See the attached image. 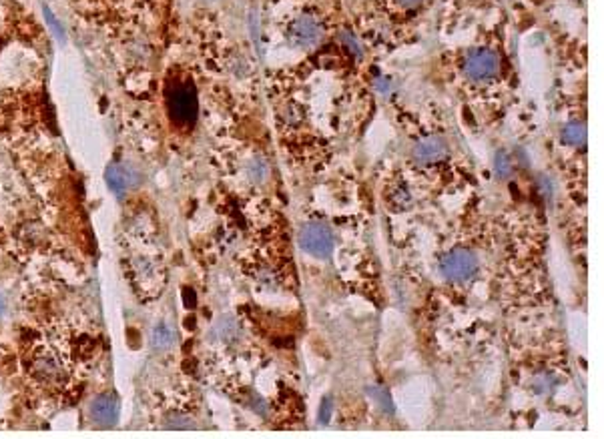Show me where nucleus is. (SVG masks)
<instances>
[{
    "instance_id": "nucleus-3",
    "label": "nucleus",
    "mask_w": 604,
    "mask_h": 439,
    "mask_svg": "<svg viewBox=\"0 0 604 439\" xmlns=\"http://www.w3.org/2000/svg\"><path fill=\"white\" fill-rule=\"evenodd\" d=\"M478 271V259L472 251L454 249L440 261V273L447 281H466L472 279Z\"/></svg>"
},
{
    "instance_id": "nucleus-6",
    "label": "nucleus",
    "mask_w": 604,
    "mask_h": 439,
    "mask_svg": "<svg viewBox=\"0 0 604 439\" xmlns=\"http://www.w3.org/2000/svg\"><path fill=\"white\" fill-rule=\"evenodd\" d=\"M321 37H323L321 24L312 17H301L293 21L288 30V41L295 48H312L321 41Z\"/></svg>"
},
{
    "instance_id": "nucleus-11",
    "label": "nucleus",
    "mask_w": 604,
    "mask_h": 439,
    "mask_svg": "<svg viewBox=\"0 0 604 439\" xmlns=\"http://www.w3.org/2000/svg\"><path fill=\"white\" fill-rule=\"evenodd\" d=\"M175 343V333L167 323H159L153 331V345L155 349H169Z\"/></svg>"
},
{
    "instance_id": "nucleus-18",
    "label": "nucleus",
    "mask_w": 604,
    "mask_h": 439,
    "mask_svg": "<svg viewBox=\"0 0 604 439\" xmlns=\"http://www.w3.org/2000/svg\"><path fill=\"white\" fill-rule=\"evenodd\" d=\"M183 297H185L187 307H193V303H195V293L191 295V289H185V291H183Z\"/></svg>"
},
{
    "instance_id": "nucleus-10",
    "label": "nucleus",
    "mask_w": 604,
    "mask_h": 439,
    "mask_svg": "<svg viewBox=\"0 0 604 439\" xmlns=\"http://www.w3.org/2000/svg\"><path fill=\"white\" fill-rule=\"evenodd\" d=\"M560 136H562V143H566L570 147H578V145L586 143V127H584V123L572 121L562 129Z\"/></svg>"
},
{
    "instance_id": "nucleus-7",
    "label": "nucleus",
    "mask_w": 604,
    "mask_h": 439,
    "mask_svg": "<svg viewBox=\"0 0 604 439\" xmlns=\"http://www.w3.org/2000/svg\"><path fill=\"white\" fill-rule=\"evenodd\" d=\"M90 418L103 427H111L119 419V399L112 394H101L90 401Z\"/></svg>"
},
{
    "instance_id": "nucleus-4",
    "label": "nucleus",
    "mask_w": 604,
    "mask_h": 439,
    "mask_svg": "<svg viewBox=\"0 0 604 439\" xmlns=\"http://www.w3.org/2000/svg\"><path fill=\"white\" fill-rule=\"evenodd\" d=\"M500 70V59L494 50L488 48H476L464 61V74L474 83L490 81Z\"/></svg>"
},
{
    "instance_id": "nucleus-20",
    "label": "nucleus",
    "mask_w": 604,
    "mask_h": 439,
    "mask_svg": "<svg viewBox=\"0 0 604 439\" xmlns=\"http://www.w3.org/2000/svg\"><path fill=\"white\" fill-rule=\"evenodd\" d=\"M4 297H2V295H0V317H2V315H4Z\"/></svg>"
},
{
    "instance_id": "nucleus-5",
    "label": "nucleus",
    "mask_w": 604,
    "mask_h": 439,
    "mask_svg": "<svg viewBox=\"0 0 604 439\" xmlns=\"http://www.w3.org/2000/svg\"><path fill=\"white\" fill-rule=\"evenodd\" d=\"M32 375L48 385H61L63 381H67V371L63 367V363L57 359V355L50 351L37 353L32 359Z\"/></svg>"
},
{
    "instance_id": "nucleus-2",
    "label": "nucleus",
    "mask_w": 604,
    "mask_h": 439,
    "mask_svg": "<svg viewBox=\"0 0 604 439\" xmlns=\"http://www.w3.org/2000/svg\"><path fill=\"white\" fill-rule=\"evenodd\" d=\"M297 241H299V247H301L305 253H310L312 257L325 259V257L332 255L336 239H334L332 229H330L325 223L315 221V223H308V225L301 227Z\"/></svg>"
},
{
    "instance_id": "nucleus-19",
    "label": "nucleus",
    "mask_w": 604,
    "mask_h": 439,
    "mask_svg": "<svg viewBox=\"0 0 604 439\" xmlns=\"http://www.w3.org/2000/svg\"><path fill=\"white\" fill-rule=\"evenodd\" d=\"M398 2H400L402 6H418L422 0H398Z\"/></svg>"
},
{
    "instance_id": "nucleus-1",
    "label": "nucleus",
    "mask_w": 604,
    "mask_h": 439,
    "mask_svg": "<svg viewBox=\"0 0 604 439\" xmlns=\"http://www.w3.org/2000/svg\"><path fill=\"white\" fill-rule=\"evenodd\" d=\"M199 110L197 90L189 81H175L167 88V112L177 127H191L195 125Z\"/></svg>"
},
{
    "instance_id": "nucleus-8",
    "label": "nucleus",
    "mask_w": 604,
    "mask_h": 439,
    "mask_svg": "<svg viewBox=\"0 0 604 439\" xmlns=\"http://www.w3.org/2000/svg\"><path fill=\"white\" fill-rule=\"evenodd\" d=\"M447 154V145L442 136H425L422 139L416 149H414V159L420 165H432L442 161Z\"/></svg>"
},
{
    "instance_id": "nucleus-17",
    "label": "nucleus",
    "mask_w": 604,
    "mask_h": 439,
    "mask_svg": "<svg viewBox=\"0 0 604 439\" xmlns=\"http://www.w3.org/2000/svg\"><path fill=\"white\" fill-rule=\"evenodd\" d=\"M343 41H348V44H350V50H352V52H356L358 57H359V54H361V52H359V44L356 43V39L352 41V37H350L348 32L343 34Z\"/></svg>"
},
{
    "instance_id": "nucleus-14",
    "label": "nucleus",
    "mask_w": 604,
    "mask_h": 439,
    "mask_svg": "<svg viewBox=\"0 0 604 439\" xmlns=\"http://www.w3.org/2000/svg\"><path fill=\"white\" fill-rule=\"evenodd\" d=\"M494 167H496V173L502 176V178L510 176V173H512V161H510V156L504 153V151H498L496 153Z\"/></svg>"
},
{
    "instance_id": "nucleus-9",
    "label": "nucleus",
    "mask_w": 604,
    "mask_h": 439,
    "mask_svg": "<svg viewBox=\"0 0 604 439\" xmlns=\"http://www.w3.org/2000/svg\"><path fill=\"white\" fill-rule=\"evenodd\" d=\"M107 185L112 189V193L117 195V197H123L125 195V191L133 185V181H131V173L127 171V169H123V167H109V171H107Z\"/></svg>"
},
{
    "instance_id": "nucleus-12",
    "label": "nucleus",
    "mask_w": 604,
    "mask_h": 439,
    "mask_svg": "<svg viewBox=\"0 0 604 439\" xmlns=\"http://www.w3.org/2000/svg\"><path fill=\"white\" fill-rule=\"evenodd\" d=\"M237 331H239V327H237V321H235L233 317H221V319L217 321V325H215V335H217L219 339H223V341L235 339Z\"/></svg>"
},
{
    "instance_id": "nucleus-15",
    "label": "nucleus",
    "mask_w": 604,
    "mask_h": 439,
    "mask_svg": "<svg viewBox=\"0 0 604 439\" xmlns=\"http://www.w3.org/2000/svg\"><path fill=\"white\" fill-rule=\"evenodd\" d=\"M45 19L46 22H48V26H50V30L54 32V37H57L61 43H65V39H67V37H65V28H63V24L57 21V17H54L48 8H45Z\"/></svg>"
},
{
    "instance_id": "nucleus-13",
    "label": "nucleus",
    "mask_w": 604,
    "mask_h": 439,
    "mask_svg": "<svg viewBox=\"0 0 604 439\" xmlns=\"http://www.w3.org/2000/svg\"><path fill=\"white\" fill-rule=\"evenodd\" d=\"M268 173H269L268 163H265L263 159H253V161H249L247 175H249V178H251L253 183H263L265 176H268Z\"/></svg>"
},
{
    "instance_id": "nucleus-16",
    "label": "nucleus",
    "mask_w": 604,
    "mask_h": 439,
    "mask_svg": "<svg viewBox=\"0 0 604 439\" xmlns=\"http://www.w3.org/2000/svg\"><path fill=\"white\" fill-rule=\"evenodd\" d=\"M332 414H334V401H332V397H325L321 401V407H319V423L321 425H328Z\"/></svg>"
}]
</instances>
